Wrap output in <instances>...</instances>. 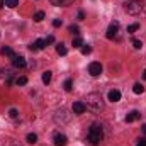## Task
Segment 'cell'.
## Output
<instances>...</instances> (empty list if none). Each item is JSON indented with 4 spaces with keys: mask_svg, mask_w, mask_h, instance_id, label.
<instances>
[{
    "mask_svg": "<svg viewBox=\"0 0 146 146\" xmlns=\"http://www.w3.org/2000/svg\"><path fill=\"white\" fill-rule=\"evenodd\" d=\"M104 139V131H102V126L100 124H92L88 127V133H87V141L92 146L100 145V141Z\"/></svg>",
    "mask_w": 146,
    "mask_h": 146,
    "instance_id": "cell-1",
    "label": "cell"
},
{
    "mask_svg": "<svg viewBox=\"0 0 146 146\" xmlns=\"http://www.w3.org/2000/svg\"><path fill=\"white\" fill-rule=\"evenodd\" d=\"M85 100H87L85 106H87L88 110H92L95 114L100 112V110H104V100H102V95L100 94H88Z\"/></svg>",
    "mask_w": 146,
    "mask_h": 146,
    "instance_id": "cell-2",
    "label": "cell"
},
{
    "mask_svg": "<svg viewBox=\"0 0 146 146\" xmlns=\"http://www.w3.org/2000/svg\"><path fill=\"white\" fill-rule=\"evenodd\" d=\"M145 9V3L141 0H131V2H126L124 3V10L129 14V15H139Z\"/></svg>",
    "mask_w": 146,
    "mask_h": 146,
    "instance_id": "cell-3",
    "label": "cell"
},
{
    "mask_svg": "<svg viewBox=\"0 0 146 146\" xmlns=\"http://www.w3.org/2000/svg\"><path fill=\"white\" fill-rule=\"evenodd\" d=\"M88 73H90L92 76H99V75L102 73V65L97 63V61L90 63V65H88Z\"/></svg>",
    "mask_w": 146,
    "mask_h": 146,
    "instance_id": "cell-4",
    "label": "cell"
},
{
    "mask_svg": "<svg viewBox=\"0 0 146 146\" xmlns=\"http://www.w3.org/2000/svg\"><path fill=\"white\" fill-rule=\"evenodd\" d=\"M117 33H119V22H112L109 27H107V39H114V37L117 36Z\"/></svg>",
    "mask_w": 146,
    "mask_h": 146,
    "instance_id": "cell-5",
    "label": "cell"
},
{
    "mask_svg": "<svg viewBox=\"0 0 146 146\" xmlns=\"http://www.w3.org/2000/svg\"><path fill=\"white\" fill-rule=\"evenodd\" d=\"M72 110H73V114H83L85 110H87V106H85V102H73V106H72Z\"/></svg>",
    "mask_w": 146,
    "mask_h": 146,
    "instance_id": "cell-6",
    "label": "cell"
},
{
    "mask_svg": "<svg viewBox=\"0 0 146 146\" xmlns=\"http://www.w3.org/2000/svg\"><path fill=\"white\" fill-rule=\"evenodd\" d=\"M53 141H54V146H66V136L65 134H61V133H56L54 134V138H53Z\"/></svg>",
    "mask_w": 146,
    "mask_h": 146,
    "instance_id": "cell-7",
    "label": "cell"
},
{
    "mask_svg": "<svg viewBox=\"0 0 146 146\" xmlns=\"http://www.w3.org/2000/svg\"><path fill=\"white\" fill-rule=\"evenodd\" d=\"M12 63H14L15 68H24L26 66V58L24 56H15V58H12Z\"/></svg>",
    "mask_w": 146,
    "mask_h": 146,
    "instance_id": "cell-8",
    "label": "cell"
},
{
    "mask_svg": "<svg viewBox=\"0 0 146 146\" xmlns=\"http://www.w3.org/2000/svg\"><path fill=\"white\" fill-rule=\"evenodd\" d=\"M141 117V112L139 110H133V112H129L127 115H126V122H134V121H138Z\"/></svg>",
    "mask_w": 146,
    "mask_h": 146,
    "instance_id": "cell-9",
    "label": "cell"
},
{
    "mask_svg": "<svg viewBox=\"0 0 146 146\" xmlns=\"http://www.w3.org/2000/svg\"><path fill=\"white\" fill-rule=\"evenodd\" d=\"M44 46H46V41H44V39H37L36 42H33V44L29 46V49H31V51H37V49H42Z\"/></svg>",
    "mask_w": 146,
    "mask_h": 146,
    "instance_id": "cell-10",
    "label": "cell"
},
{
    "mask_svg": "<svg viewBox=\"0 0 146 146\" xmlns=\"http://www.w3.org/2000/svg\"><path fill=\"white\" fill-rule=\"evenodd\" d=\"M109 100L110 102H119V100H121V92H119V90H110L109 92Z\"/></svg>",
    "mask_w": 146,
    "mask_h": 146,
    "instance_id": "cell-11",
    "label": "cell"
},
{
    "mask_svg": "<svg viewBox=\"0 0 146 146\" xmlns=\"http://www.w3.org/2000/svg\"><path fill=\"white\" fill-rule=\"evenodd\" d=\"M53 5H58V7H66V5H72L75 0H49Z\"/></svg>",
    "mask_w": 146,
    "mask_h": 146,
    "instance_id": "cell-12",
    "label": "cell"
},
{
    "mask_svg": "<svg viewBox=\"0 0 146 146\" xmlns=\"http://www.w3.org/2000/svg\"><path fill=\"white\" fill-rule=\"evenodd\" d=\"M0 53H2L3 56H10V58H15V53H14V49H12V48H9V46H3Z\"/></svg>",
    "mask_w": 146,
    "mask_h": 146,
    "instance_id": "cell-13",
    "label": "cell"
},
{
    "mask_svg": "<svg viewBox=\"0 0 146 146\" xmlns=\"http://www.w3.org/2000/svg\"><path fill=\"white\" fill-rule=\"evenodd\" d=\"M56 53H58L60 56H66V53H68V49H66V46H65L63 42H60V44L56 46Z\"/></svg>",
    "mask_w": 146,
    "mask_h": 146,
    "instance_id": "cell-14",
    "label": "cell"
},
{
    "mask_svg": "<svg viewBox=\"0 0 146 146\" xmlns=\"http://www.w3.org/2000/svg\"><path fill=\"white\" fill-rule=\"evenodd\" d=\"M63 88H65L66 92H72V88H73V80H72V78H66V80H65Z\"/></svg>",
    "mask_w": 146,
    "mask_h": 146,
    "instance_id": "cell-15",
    "label": "cell"
},
{
    "mask_svg": "<svg viewBox=\"0 0 146 146\" xmlns=\"http://www.w3.org/2000/svg\"><path fill=\"white\" fill-rule=\"evenodd\" d=\"M26 139H27V143H29V145H36V143H37V136L34 134V133H29Z\"/></svg>",
    "mask_w": 146,
    "mask_h": 146,
    "instance_id": "cell-16",
    "label": "cell"
},
{
    "mask_svg": "<svg viewBox=\"0 0 146 146\" xmlns=\"http://www.w3.org/2000/svg\"><path fill=\"white\" fill-rule=\"evenodd\" d=\"M133 92H134V94H143V92H145V87H143L141 83H134Z\"/></svg>",
    "mask_w": 146,
    "mask_h": 146,
    "instance_id": "cell-17",
    "label": "cell"
},
{
    "mask_svg": "<svg viewBox=\"0 0 146 146\" xmlns=\"http://www.w3.org/2000/svg\"><path fill=\"white\" fill-rule=\"evenodd\" d=\"M19 5V0H5V7L9 9H15Z\"/></svg>",
    "mask_w": 146,
    "mask_h": 146,
    "instance_id": "cell-18",
    "label": "cell"
},
{
    "mask_svg": "<svg viewBox=\"0 0 146 146\" xmlns=\"http://www.w3.org/2000/svg\"><path fill=\"white\" fill-rule=\"evenodd\" d=\"M49 82H51V72H44V73H42V83H46V85H48Z\"/></svg>",
    "mask_w": 146,
    "mask_h": 146,
    "instance_id": "cell-19",
    "label": "cell"
},
{
    "mask_svg": "<svg viewBox=\"0 0 146 146\" xmlns=\"http://www.w3.org/2000/svg\"><path fill=\"white\" fill-rule=\"evenodd\" d=\"M82 46H83V41H82V37H75V39H73V48H82Z\"/></svg>",
    "mask_w": 146,
    "mask_h": 146,
    "instance_id": "cell-20",
    "label": "cell"
},
{
    "mask_svg": "<svg viewBox=\"0 0 146 146\" xmlns=\"http://www.w3.org/2000/svg\"><path fill=\"white\" fill-rule=\"evenodd\" d=\"M44 17H46V15H44V12H41V10L34 14V21H36V22H41V21H42Z\"/></svg>",
    "mask_w": 146,
    "mask_h": 146,
    "instance_id": "cell-21",
    "label": "cell"
},
{
    "mask_svg": "<svg viewBox=\"0 0 146 146\" xmlns=\"http://www.w3.org/2000/svg\"><path fill=\"white\" fill-rule=\"evenodd\" d=\"M90 53H92V48L88 44H83L82 46V54H90Z\"/></svg>",
    "mask_w": 146,
    "mask_h": 146,
    "instance_id": "cell-22",
    "label": "cell"
},
{
    "mask_svg": "<svg viewBox=\"0 0 146 146\" xmlns=\"http://www.w3.org/2000/svg\"><path fill=\"white\" fill-rule=\"evenodd\" d=\"M139 29V24H131V26H127V33H136Z\"/></svg>",
    "mask_w": 146,
    "mask_h": 146,
    "instance_id": "cell-23",
    "label": "cell"
},
{
    "mask_svg": "<svg viewBox=\"0 0 146 146\" xmlns=\"http://www.w3.org/2000/svg\"><path fill=\"white\" fill-rule=\"evenodd\" d=\"M9 115H10L12 119H17V117H19V112H17V109H10L9 110Z\"/></svg>",
    "mask_w": 146,
    "mask_h": 146,
    "instance_id": "cell-24",
    "label": "cell"
},
{
    "mask_svg": "<svg viewBox=\"0 0 146 146\" xmlns=\"http://www.w3.org/2000/svg\"><path fill=\"white\" fill-rule=\"evenodd\" d=\"M133 46H134L136 49H141V48H143V42L138 41V39H133Z\"/></svg>",
    "mask_w": 146,
    "mask_h": 146,
    "instance_id": "cell-25",
    "label": "cell"
},
{
    "mask_svg": "<svg viewBox=\"0 0 146 146\" xmlns=\"http://www.w3.org/2000/svg\"><path fill=\"white\" fill-rule=\"evenodd\" d=\"M15 83H17V85H26V83H27V78H26V76H21V78L15 80Z\"/></svg>",
    "mask_w": 146,
    "mask_h": 146,
    "instance_id": "cell-26",
    "label": "cell"
},
{
    "mask_svg": "<svg viewBox=\"0 0 146 146\" xmlns=\"http://www.w3.org/2000/svg\"><path fill=\"white\" fill-rule=\"evenodd\" d=\"M61 24H63V21H61V19H54V21H53V26H54V27H60Z\"/></svg>",
    "mask_w": 146,
    "mask_h": 146,
    "instance_id": "cell-27",
    "label": "cell"
},
{
    "mask_svg": "<svg viewBox=\"0 0 146 146\" xmlns=\"http://www.w3.org/2000/svg\"><path fill=\"white\" fill-rule=\"evenodd\" d=\"M136 146H146V138H141V139H138Z\"/></svg>",
    "mask_w": 146,
    "mask_h": 146,
    "instance_id": "cell-28",
    "label": "cell"
},
{
    "mask_svg": "<svg viewBox=\"0 0 146 146\" xmlns=\"http://www.w3.org/2000/svg\"><path fill=\"white\" fill-rule=\"evenodd\" d=\"M70 33L72 34H78V26H70Z\"/></svg>",
    "mask_w": 146,
    "mask_h": 146,
    "instance_id": "cell-29",
    "label": "cell"
},
{
    "mask_svg": "<svg viewBox=\"0 0 146 146\" xmlns=\"http://www.w3.org/2000/svg\"><path fill=\"white\" fill-rule=\"evenodd\" d=\"M44 41H46V44H51V42H54V37H53V36H48Z\"/></svg>",
    "mask_w": 146,
    "mask_h": 146,
    "instance_id": "cell-30",
    "label": "cell"
},
{
    "mask_svg": "<svg viewBox=\"0 0 146 146\" xmlns=\"http://www.w3.org/2000/svg\"><path fill=\"white\" fill-rule=\"evenodd\" d=\"M78 19H80V21H83V19H85V12H83V10H80V12H78Z\"/></svg>",
    "mask_w": 146,
    "mask_h": 146,
    "instance_id": "cell-31",
    "label": "cell"
},
{
    "mask_svg": "<svg viewBox=\"0 0 146 146\" xmlns=\"http://www.w3.org/2000/svg\"><path fill=\"white\" fill-rule=\"evenodd\" d=\"M141 129H143V133H145V138H146V124H143V126H141Z\"/></svg>",
    "mask_w": 146,
    "mask_h": 146,
    "instance_id": "cell-32",
    "label": "cell"
},
{
    "mask_svg": "<svg viewBox=\"0 0 146 146\" xmlns=\"http://www.w3.org/2000/svg\"><path fill=\"white\" fill-rule=\"evenodd\" d=\"M3 5H5V2H3V0H0V9H2Z\"/></svg>",
    "mask_w": 146,
    "mask_h": 146,
    "instance_id": "cell-33",
    "label": "cell"
},
{
    "mask_svg": "<svg viewBox=\"0 0 146 146\" xmlns=\"http://www.w3.org/2000/svg\"><path fill=\"white\" fill-rule=\"evenodd\" d=\"M143 78H146V70H145V72H143Z\"/></svg>",
    "mask_w": 146,
    "mask_h": 146,
    "instance_id": "cell-34",
    "label": "cell"
},
{
    "mask_svg": "<svg viewBox=\"0 0 146 146\" xmlns=\"http://www.w3.org/2000/svg\"><path fill=\"white\" fill-rule=\"evenodd\" d=\"M2 73H3V70H2V72H0V75H2Z\"/></svg>",
    "mask_w": 146,
    "mask_h": 146,
    "instance_id": "cell-35",
    "label": "cell"
}]
</instances>
